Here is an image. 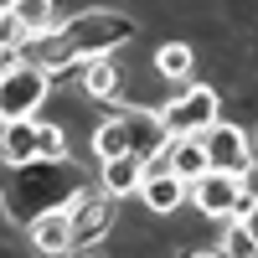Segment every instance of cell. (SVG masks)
<instances>
[{
  "instance_id": "obj_15",
  "label": "cell",
  "mask_w": 258,
  "mask_h": 258,
  "mask_svg": "<svg viewBox=\"0 0 258 258\" xmlns=\"http://www.w3.org/2000/svg\"><path fill=\"white\" fill-rule=\"evenodd\" d=\"M155 73L170 78V83H191V73H197V52H191L186 41H165V47L155 52Z\"/></svg>"
},
{
  "instance_id": "obj_3",
  "label": "cell",
  "mask_w": 258,
  "mask_h": 258,
  "mask_svg": "<svg viewBox=\"0 0 258 258\" xmlns=\"http://www.w3.org/2000/svg\"><path fill=\"white\" fill-rule=\"evenodd\" d=\"M165 124L160 114H150V109H114V119H103L98 124V135H93V155L98 160H109V155H140V160H155L165 155Z\"/></svg>"
},
{
  "instance_id": "obj_6",
  "label": "cell",
  "mask_w": 258,
  "mask_h": 258,
  "mask_svg": "<svg viewBox=\"0 0 258 258\" xmlns=\"http://www.w3.org/2000/svg\"><path fill=\"white\" fill-rule=\"evenodd\" d=\"M68 222H73V248H98L109 238V227H114V197L83 186L68 202Z\"/></svg>"
},
{
  "instance_id": "obj_17",
  "label": "cell",
  "mask_w": 258,
  "mask_h": 258,
  "mask_svg": "<svg viewBox=\"0 0 258 258\" xmlns=\"http://www.w3.org/2000/svg\"><path fill=\"white\" fill-rule=\"evenodd\" d=\"M11 11H16L21 21H26V31H31V36H41V31H47L52 21H57L52 0H11Z\"/></svg>"
},
{
  "instance_id": "obj_8",
  "label": "cell",
  "mask_w": 258,
  "mask_h": 258,
  "mask_svg": "<svg viewBox=\"0 0 258 258\" xmlns=\"http://www.w3.org/2000/svg\"><path fill=\"white\" fill-rule=\"evenodd\" d=\"M202 145H207V160H212V165H222V170H238V165H248V160H253L248 135H243L238 124H227L222 114L202 129Z\"/></svg>"
},
{
  "instance_id": "obj_20",
  "label": "cell",
  "mask_w": 258,
  "mask_h": 258,
  "mask_svg": "<svg viewBox=\"0 0 258 258\" xmlns=\"http://www.w3.org/2000/svg\"><path fill=\"white\" fill-rule=\"evenodd\" d=\"M238 191H248V197L258 202V160H248V165H238Z\"/></svg>"
},
{
  "instance_id": "obj_21",
  "label": "cell",
  "mask_w": 258,
  "mask_h": 258,
  "mask_svg": "<svg viewBox=\"0 0 258 258\" xmlns=\"http://www.w3.org/2000/svg\"><path fill=\"white\" fill-rule=\"evenodd\" d=\"M253 212H258V202L248 197V191H238V207H232V217H238V222H253Z\"/></svg>"
},
{
  "instance_id": "obj_13",
  "label": "cell",
  "mask_w": 258,
  "mask_h": 258,
  "mask_svg": "<svg viewBox=\"0 0 258 258\" xmlns=\"http://www.w3.org/2000/svg\"><path fill=\"white\" fill-rule=\"evenodd\" d=\"M212 160H207V145H202V135H170V145H165V170H176V176L191 186L207 170Z\"/></svg>"
},
{
  "instance_id": "obj_18",
  "label": "cell",
  "mask_w": 258,
  "mask_h": 258,
  "mask_svg": "<svg viewBox=\"0 0 258 258\" xmlns=\"http://www.w3.org/2000/svg\"><path fill=\"white\" fill-rule=\"evenodd\" d=\"M26 41H31L26 21H21L16 11H0V57L6 52H26Z\"/></svg>"
},
{
  "instance_id": "obj_5",
  "label": "cell",
  "mask_w": 258,
  "mask_h": 258,
  "mask_svg": "<svg viewBox=\"0 0 258 258\" xmlns=\"http://www.w3.org/2000/svg\"><path fill=\"white\" fill-rule=\"evenodd\" d=\"M222 114V103H217V88H207V83H186V88L160 103V124H165V135H202V129Z\"/></svg>"
},
{
  "instance_id": "obj_14",
  "label": "cell",
  "mask_w": 258,
  "mask_h": 258,
  "mask_svg": "<svg viewBox=\"0 0 258 258\" xmlns=\"http://www.w3.org/2000/svg\"><path fill=\"white\" fill-rule=\"evenodd\" d=\"M119 88H124V73L114 57H93L83 62V93L98 98V103H119Z\"/></svg>"
},
{
  "instance_id": "obj_2",
  "label": "cell",
  "mask_w": 258,
  "mask_h": 258,
  "mask_svg": "<svg viewBox=\"0 0 258 258\" xmlns=\"http://www.w3.org/2000/svg\"><path fill=\"white\" fill-rule=\"evenodd\" d=\"M16 176L0 186V207H6V217L11 222H36L41 212H52V207H68L78 191H83V170L68 160V155H57V160H26V165H11Z\"/></svg>"
},
{
  "instance_id": "obj_11",
  "label": "cell",
  "mask_w": 258,
  "mask_h": 258,
  "mask_svg": "<svg viewBox=\"0 0 258 258\" xmlns=\"http://www.w3.org/2000/svg\"><path fill=\"white\" fill-rule=\"evenodd\" d=\"M0 160H6V165H26V160H41L36 119H6V124H0Z\"/></svg>"
},
{
  "instance_id": "obj_22",
  "label": "cell",
  "mask_w": 258,
  "mask_h": 258,
  "mask_svg": "<svg viewBox=\"0 0 258 258\" xmlns=\"http://www.w3.org/2000/svg\"><path fill=\"white\" fill-rule=\"evenodd\" d=\"M0 11H11V0H0Z\"/></svg>"
},
{
  "instance_id": "obj_1",
  "label": "cell",
  "mask_w": 258,
  "mask_h": 258,
  "mask_svg": "<svg viewBox=\"0 0 258 258\" xmlns=\"http://www.w3.org/2000/svg\"><path fill=\"white\" fill-rule=\"evenodd\" d=\"M135 41V21L124 11H78L68 21H52L41 36H31L26 47H41L31 62H41L52 78L68 73V68H83L93 57H114L119 47Z\"/></svg>"
},
{
  "instance_id": "obj_12",
  "label": "cell",
  "mask_w": 258,
  "mask_h": 258,
  "mask_svg": "<svg viewBox=\"0 0 258 258\" xmlns=\"http://www.w3.org/2000/svg\"><path fill=\"white\" fill-rule=\"evenodd\" d=\"M26 232H31V248H36V253H73V222H68V207L41 212L36 222H26Z\"/></svg>"
},
{
  "instance_id": "obj_4",
  "label": "cell",
  "mask_w": 258,
  "mask_h": 258,
  "mask_svg": "<svg viewBox=\"0 0 258 258\" xmlns=\"http://www.w3.org/2000/svg\"><path fill=\"white\" fill-rule=\"evenodd\" d=\"M47 93H52V73L41 62H11V68H0V124L6 119H36Z\"/></svg>"
},
{
  "instance_id": "obj_16",
  "label": "cell",
  "mask_w": 258,
  "mask_h": 258,
  "mask_svg": "<svg viewBox=\"0 0 258 258\" xmlns=\"http://www.w3.org/2000/svg\"><path fill=\"white\" fill-rule=\"evenodd\" d=\"M222 253H227V258H258V232H253V222H238V217H227Z\"/></svg>"
},
{
  "instance_id": "obj_9",
  "label": "cell",
  "mask_w": 258,
  "mask_h": 258,
  "mask_svg": "<svg viewBox=\"0 0 258 258\" xmlns=\"http://www.w3.org/2000/svg\"><path fill=\"white\" fill-rule=\"evenodd\" d=\"M140 197H145V207L150 212H176L181 202H186V181L176 176V170H165V160L155 155V160H145V176H140Z\"/></svg>"
},
{
  "instance_id": "obj_10",
  "label": "cell",
  "mask_w": 258,
  "mask_h": 258,
  "mask_svg": "<svg viewBox=\"0 0 258 258\" xmlns=\"http://www.w3.org/2000/svg\"><path fill=\"white\" fill-rule=\"evenodd\" d=\"M140 176H145V160L140 155H109V160H98V191H109L114 202L135 197Z\"/></svg>"
},
{
  "instance_id": "obj_19",
  "label": "cell",
  "mask_w": 258,
  "mask_h": 258,
  "mask_svg": "<svg viewBox=\"0 0 258 258\" xmlns=\"http://www.w3.org/2000/svg\"><path fill=\"white\" fill-rule=\"evenodd\" d=\"M36 140H41V155H47V160L68 155V135H62L57 124H41V119H36Z\"/></svg>"
},
{
  "instance_id": "obj_23",
  "label": "cell",
  "mask_w": 258,
  "mask_h": 258,
  "mask_svg": "<svg viewBox=\"0 0 258 258\" xmlns=\"http://www.w3.org/2000/svg\"><path fill=\"white\" fill-rule=\"evenodd\" d=\"M0 68H6V62H0Z\"/></svg>"
},
{
  "instance_id": "obj_7",
  "label": "cell",
  "mask_w": 258,
  "mask_h": 258,
  "mask_svg": "<svg viewBox=\"0 0 258 258\" xmlns=\"http://www.w3.org/2000/svg\"><path fill=\"white\" fill-rule=\"evenodd\" d=\"M186 197L197 202V212H202V217H217V222H227V217H232V207H238V170L207 165L202 176L186 186Z\"/></svg>"
}]
</instances>
